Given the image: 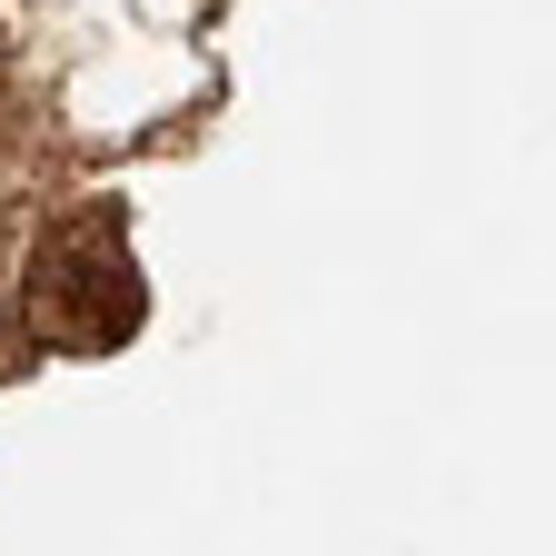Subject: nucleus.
<instances>
[{"label": "nucleus", "mask_w": 556, "mask_h": 556, "mask_svg": "<svg viewBox=\"0 0 556 556\" xmlns=\"http://www.w3.org/2000/svg\"><path fill=\"white\" fill-rule=\"evenodd\" d=\"M30 328L50 348H80V358L119 348L139 328V268H129V249L110 229H60L30 258Z\"/></svg>", "instance_id": "obj_1"}]
</instances>
